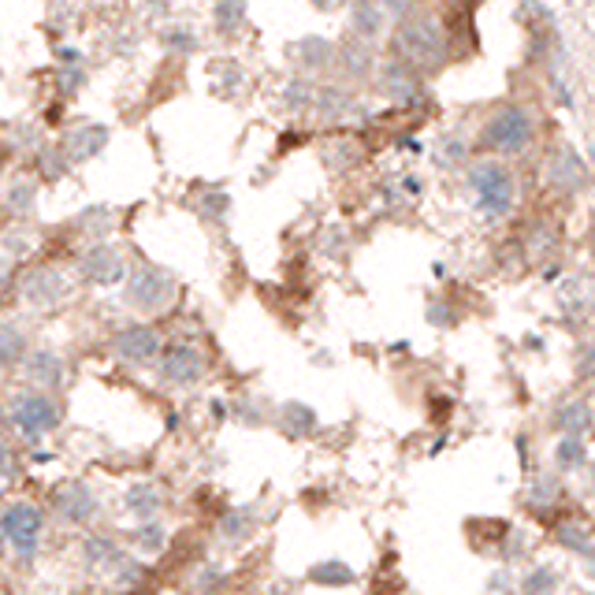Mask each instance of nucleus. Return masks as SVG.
Wrapping results in <instances>:
<instances>
[{"label":"nucleus","mask_w":595,"mask_h":595,"mask_svg":"<svg viewBox=\"0 0 595 595\" xmlns=\"http://www.w3.org/2000/svg\"><path fill=\"white\" fill-rule=\"evenodd\" d=\"M320 4H331V0H320Z\"/></svg>","instance_id":"nucleus-19"},{"label":"nucleus","mask_w":595,"mask_h":595,"mask_svg":"<svg viewBox=\"0 0 595 595\" xmlns=\"http://www.w3.org/2000/svg\"><path fill=\"white\" fill-rule=\"evenodd\" d=\"M15 480V454L8 447H0V488Z\"/></svg>","instance_id":"nucleus-16"},{"label":"nucleus","mask_w":595,"mask_h":595,"mask_svg":"<svg viewBox=\"0 0 595 595\" xmlns=\"http://www.w3.org/2000/svg\"><path fill=\"white\" fill-rule=\"evenodd\" d=\"M12 421H15V428H19V436L41 439L45 432H53L60 417H56V406L45 395H27L15 402Z\"/></svg>","instance_id":"nucleus-4"},{"label":"nucleus","mask_w":595,"mask_h":595,"mask_svg":"<svg viewBox=\"0 0 595 595\" xmlns=\"http://www.w3.org/2000/svg\"><path fill=\"white\" fill-rule=\"evenodd\" d=\"M82 268H86V276L97 279V283H119V279H123V261L108 250H93L90 257L82 261Z\"/></svg>","instance_id":"nucleus-9"},{"label":"nucleus","mask_w":595,"mask_h":595,"mask_svg":"<svg viewBox=\"0 0 595 595\" xmlns=\"http://www.w3.org/2000/svg\"><path fill=\"white\" fill-rule=\"evenodd\" d=\"M242 12H246V4H242V0H220L216 19H220V27H235V23H242Z\"/></svg>","instance_id":"nucleus-14"},{"label":"nucleus","mask_w":595,"mask_h":595,"mask_svg":"<svg viewBox=\"0 0 595 595\" xmlns=\"http://www.w3.org/2000/svg\"><path fill=\"white\" fill-rule=\"evenodd\" d=\"M473 190H476V201H480V209L484 212H506L510 209V198H514L510 172L499 168V164H476Z\"/></svg>","instance_id":"nucleus-2"},{"label":"nucleus","mask_w":595,"mask_h":595,"mask_svg":"<svg viewBox=\"0 0 595 595\" xmlns=\"http://www.w3.org/2000/svg\"><path fill=\"white\" fill-rule=\"evenodd\" d=\"M34 372H38L41 380H49V384H56V380H60V365H56V357H49V354L34 357Z\"/></svg>","instance_id":"nucleus-15"},{"label":"nucleus","mask_w":595,"mask_h":595,"mask_svg":"<svg viewBox=\"0 0 595 595\" xmlns=\"http://www.w3.org/2000/svg\"><path fill=\"white\" fill-rule=\"evenodd\" d=\"M313 581L343 584V581H350V569H313Z\"/></svg>","instance_id":"nucleus-17"},{"label":"nucleus","mask_w":595,"mask_h":595,"mask_svg":"<svg viewBox=\"0 0 595 595\" xmlns=\"http://www.w3.org/2000/svg\"><path fill=\"white\" fill-rule=\"evenodd\" d=\"M101 142H105V131H101V127H90V131L82 134H75V142H71V146H75V153H79V157H90V153H97V146H101Z\"/></svg>","instance_id":"nucleus-13"},{"label":"nucleus","mask_w":595,"mask_h":595,"mask_svg":"<svg viewBox=\"0 0 595 595\" xmlns=\"http://www.w3.org/2000/svg\"><path fill=\"white\" fill-rule=\"evenodd\" d=\"M127 503H131V514H138L142 521H146V517L157 514L160 495H157L153 488H149V484H138V488L131 491V499H127Z\"/></svg>","instance_id":"nucleus-11"},{"label":"nucleus","mask_w":595,"mask_h":595,"mask_svg":"<svg viewBox=\"0 0 595 595\" xmlns=\"http://www.w3.org/2000/svg\"><path fill=\"white\" fill-rule=\"evenodd\" d=\"M23 354V335H15L12 328H0V361L8 365V361H19Z\"/></svg>","instance_id":"nucleus-12"},{"label":"nucleus","mask_w":595,"mask_h":595,"mask_svg":"<svg viewBox=\"0 0 595 595\" xmlns=\"http://www.w3.org/2000/svg\"><path fill=\"white\" fill-rule=\"evenodd\" d=\"M0 532H4V540L12 543L15 555L30 558L34 551H38V536H41L38 506L15 503L12 510H4V517H0Z\"/></svg>","instance_id":"nucleus-1"},{"label":"nucleus","mask_w":595,"mask_h":595,"mask_svg":"<svg viewBox=\"0 0 595 595\" xmlns=\"http://www.w3.org/2000/svg\"><path fill=\"white\" fill-rule=\"evenodd\" d=\"M60 510H64L71 521H86L93 514V495L82 484H71V488L60 495Z\"/></svg>","instance_id":"nucleus-10"},{"label":"nucleus","mask_w":595,"mask_h":595,"mask_svg":"<svg viewBox=\"0 0 595 595\" xmlns=\"http://www.w3.org/2000/svg\"><path fill=\"white\" fill-rule=\"evenodd\" d=\"M201 372H205V361H201V354L194 350V346L179 343L168 350V357H164V376L175 380V384H194Z\"/></svg>","instance_id":"nucleus-6"},{"label":"nucleus","mask_w":595,"mask_h":595,"mask_svg":"<svg viewBox=\"0 0 595 595\" xmlns=\"http://www.w3.org/2000/svg\"><path fill=\"white\" fill-rule=\"evenodd\" d=\"M116 350L119 357H127V361H153L160 350V339L153 328H127L116 339Z\"/></svg>","instance_id":"nucleus-8"},{"label":"nucleus","mask_w":595,"mask_h":595,"mask_svg":"<svg viewBox=\"0 0 595 595\" xmlns=\"http://www.w3.org/2000/svg\"><path fill=\"white\" fill-rule=\"evenodd\" d=\"M529 134H532L529 116H525L521 108H503V112H495V119L488 123V131H484V142H488L491 149L517 153V149L529 142Z\"/></svg>","instance_id":"nucleus-3"},{"label":"nucleus","mask_w":595,"mask_h":595,"mask_svg":"<svg viewBox=\"0 0 595 595\" xmlns=\"http://www.w3.org/2000/svg\"><path fill=\"white\" fill-rule=\"evenodd\" d=\"M402 49L410 60H421V64H436L439 60V34L436 27L428 23H417V27L402 30Z\"/></svg>","instance_id":"nucleus-7"},{"label":"nucleus","mask_w":595,"mask_h":595,"mask_svg":"<svg viewBox=\"0 0 595 595\" xmlns=\"http://www.w3.org/2000/svg\"><path fill=\"white\" fill-rule=\"evenodd\" d=\"M142 536H146V540H142L146 547H160V532H157V529H146Z\"/></svg>","instance_id":"nucleus-18"},{"label":"nucleus","mask_w":595,"mask_h":595,"mask_svg":"<svg viewBox=\"0 0 595 595\" xmlns=\"http://www.w3.org/2000/svg\"><path fill=\"white\" fill-rule=\"evenodd\" d=\"M172 294V279L157 268H138L131 279V305L138 309H160Z\"/></svg>","instance_id":"nucleus-5"}]
</instances>
